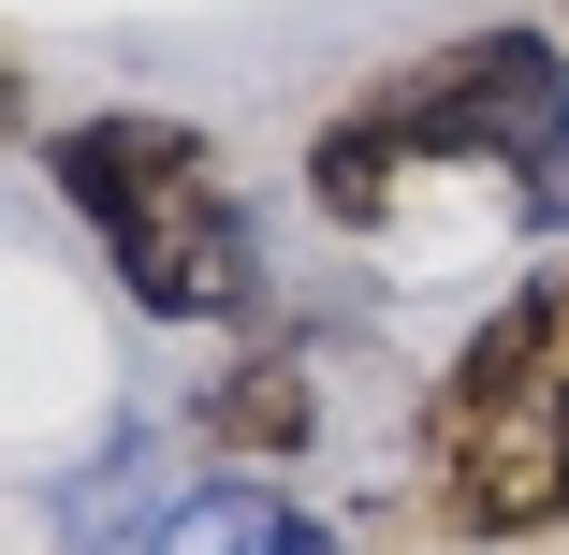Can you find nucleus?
Listing matches in <instances>:
<instances>
[{"instance_id":"obj_6","label":"nucleus","mask_w":569,"mask_h":555,"mask_svg":"<svg viewBox=\"0 0 569 555\" xmlns=\"http://www.w3.org/2000/svg\"><path fill=\"white\" fill-rule=\"evenodd\" d=\"M30 132V73H16V44H0V147Z\"/></svg>"},{"instance_id":"obj_3","label":"nucleus","mask_w":569,"mask_h":555,"mask_svg":"<svg viewBox=\"0 0 569 555\" xmlns=\"http://www.w3.org/2000/svg\"><path fill=\"white\" fill-rule=\"evenodd\" d=\"M409 512L452 555L569 541V264L511 278L409 409Z\"/></svg>"},{"instance_id":"obj_1","label":"nucleus","mask_w":569,"mask_h":555,"mask_svg":"<svg viewBox=\"0 0 569 555\" xmlns=\"http://www.w3.org/2000/svg\"><path fill=\"white\" fill-rule=\"evenodd\" d=\"M307 219L351 249H555L569 235V30L482 16L351 102H321L307 132Z\"/></svg>"},{"instance_id":"obj_2","label":"nucleus","mask_w":569,"mask_h":555,"mask_svg":"<svg viewBox=\"0 0 569 555\" xmlns=\"http://www.w3.org/2000/svg\"><path fill=\"white\" fill-rule=\"evenodd\" d=\"M44 190L73 205V235L102 249V278L132 293V321H176V337H249L263 321V219L234 190L204 118H161V102H88V118L44 132Z\"/></svg>"},{"instance_id":"obj_4","label":"nucleus","mask_w":569,"mask_h":555,"mask_svg":"<svg viewBox=\"0 0 569 555\" xmlns=\"http://www.w3.org/2000/svg\"><path fill=\"white\" fill-rule=\"evenodd\" d=\"M190 438H204L219 468H249V483L307 468V454H321V366H307V337L249 321V351H234V366H219V380L190 395Z\"/></svg>"},{"instance_id":"obj_5","label":"nucleus","mask_w":569,"mask_h":555,"mask_svg":"<svg viewBox=\"0 0 569 555\" xmlns=\"http://www.w3.org/2000/svg\"><path fill=\"white\" fill-rule=\"evenodd\" d=\"M147 555H351V526H321L292 483H249V468H219V483L161 497Z\"/></svg>"}]
</instances>
